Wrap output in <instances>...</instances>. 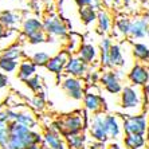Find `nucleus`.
I'll return each instance as SVG.
<instances>
[{
  "label": "nucleus",
  "instance_id": "obj_21",
  "mask_svg": "<svg viewBox=\"0 0 149 149\" xmlns=\"http://www.w3.org/2000/svg\"><path fill=\"white\" fill-rule=\"evenodd\" d=\"M36 69H38V66L32 61L23 59L20 65H19V67H17V78L23 81V82H26V81H28L30 78H32L35 75Z\"/></svg>",
  "mask_w": 149,
  "mask_h": 149
},
{
  "label": "nucleus",
  "instance_id": "obj_34",
  "mask_svg": "<svg viewBox=\"0 0 149 149\" xmlns=\"http://www.w3.org/2000/svg\"><path fill=\"white\" fill-rule=\"evenodd\" d=\"M31 105L34 106L35 109L38 111H42L43 109L46 108V102H45V97L42 95V93L40 94H36L34 98H32V101H31Z\"/></svg>",
  "mask_w": 149,
  "mask_h": 149
},
{
  "label": "nucleus",
  "instance_id": "obj_8",
  "mask_svg": "<svg viewBox=\"0 0 149 149\" xmlns=\"http://www.w3.org/2000/svg\"><path fill=\"white\" fill-rule=\"evenodd\" d=\"M62 89L63 91L74 101H83L85 97V86H83L82 81L79 78H74V77H66L62 81Z\"/></svg>",
  "mask_w": 149,
  "mask_h": 149
},
{
  "label": "nucleus",
  "instance_id": "obj_20",
  "mask_svg": "<svg viewBox=\"0 0 149 149\" xmlns=\"http://www.w3.org/2000/svg\"><path fill=\"white\" fill-rule=\"evenodd\" d=\"M132 55L139 63L149 65V46L142 42H134L132 45Z\"/></svg>",
  "mask_w": 149,
  "mask_h": 149
},
{
  "label": "nucleus",
  "instance_id": "obj_3",
  "mask_svg": "<svg viewBox=\"0 0 149 149\" xmlns=\"http://www.w3.org/2000/svg\"><path fill=\"white\" fill-rule=\"evenodd\" d=\"M85 126H86L85 118H83L78 111H77V113L65 114L63 117L56 120V121L51 125V128H54L56 132L61 133L65 139L70 137V136H75V134L82 133Z\"/></svg>",
  "mask_w": 149,
  "mask_h": 149
},
{
  "label": "nucleus",
  "instance_id": "obj_14",
  "mask_svg": "<svg viewBox=\"0 0 149 149\" xmlns=\"http://www.w3.org/2000/svg\"><path fill=\"white\" fill-rule=\"evenodd\" d=\"M43 142L51 149H69L66 139L51 126L43 133Z\"/></svg>",
  "mask_w": 149,
  "mask_h": 149
},
{
  "label": "nucleus",
  "instance_id": "obj_19",
  "mask_svg": "<svg viewBox=\"0 0 149 149\" xmlns=\"http://www.w3.org/2000/svg\"><path fill=\"white\" fill-rule=\"evenodd\" d=\"M77 52H78V56L81 59H83L87 65L94 63L97 61L98 55H100V50H97V47L91 45V43H82Z\"/></svg>",
  "mask_w": 149,
  "mask_h": 149
},
{
  "label": "nucleus",
  "instance_id": "obj_23",
  "mask_svg": "<svg viewBox=\"0 0 149 149\" xmlns=\"http://www.w3.org/2000/svg\"><path fill=\"white\" fill-rule=\"evenodd\" d=\"M111 26H113V20L111 16L109 15L108 11L100 10L98 11V17H97V32L101 35H106L110 32Z\"/></svg>",
  "mask_w": 149,
  "mask_h": 149
},
{
  "label": "nucleus",
  "instance_id": "obj_33",
  "mask_svg": "<svg viewBox=\"0 0 149 149\" xmlns=\"http://www.w3.org/2000/svg\"><path fill=\"white\" fill-rule=\"evenodd\" d=\"M26 86L32 91V93H39L40 94L42 90V79L39 78L38 75H34L32 78H30L28 81H26Z\"/></svg>",
  "mask_w": 149,
  "mask_h": 149
},
{
  "label": "nucleus",
  "instance_id": "obj_37",
  "mask_svg": "<svg viewBox=\"0 0 149 149\" xmlns=\"http://www.w3.org/2000/svg\"><path fill=\"white\" fill-rule=\"evenodd\" d=\"M11 32H12V30H8L7 27H4V26L0 23V40H1V39L8 38Z\"/></svg>",
  "mask_w": 149,
  "mask_h": 149
},
{
  "label": "nucleus",
  "instance_id": "obj_10",
  "mask_svg": "<svg viewBox=\"0 0 149 149\" xmlns=\"http://www.w3.org/2000/svg\"><path fill=\"white\" fill-rule=\"evenodd\" d=\"M10 122H17L20 125H24L30 129L38 128V120L35 116L28 110H15V109H7L6 110Z\"/></svg>",
  "mask_w": 149,
  "mask_h": 149
},
{
  "label": "nucleus",
  "instance_id": "obj_32",
  "mask_svg": "<svg viewBox=\"0 0 149 149\" xmlns=\"http://www.w3.org/2000/svg\"><path fill=\"white\" fill-rule=\"evenodd\" d=\"M50 54L49 52H46V51H36L34 54V55L31 56V61L36 65V66H39V67H42V66H47V63H49V61H50Z\"/></svg>",
  "mask_w": 149,
  "mask_h": 149
},
{
  "label": "nucleus",
  "instance_id": "obj_30",
  "mask_svg": "<svg viewBox=\"0 0 149 149\" xmlns=\"http://www.w3.org/2000/svg\"><path fill=\"white\" fill-rule=\"evenodd\" d=\"M86 134L83 133H79V134H75V136H70L66 139L67 142V146L69 149H83L85 148V144H86Z\"/></svg>",
  "mask_w": 149,
  "mask_h": 149
},
{
  "label": "nucleus",
  "instance_id": "obj_4",
  "mask_svg": "<svg viewBox=\"0 0 149 149\" xmlns=\"http://www.w3.org/2000/svg\"><path fill=\"white\" fill-rule=\"evenodd\" d=\"M120 118L122 121V130H124L125 136H130V134L146 136L148 125H149L148 113L125 114V116H120Z\"/></svg>",
  "mask_w": 149,
  "mask_h": 149
},
{
  "label": "nucleus",
  "instance_id": "obj_39",
  "mask_svg": "<svg viewBox=\"0 0 149 149\" xmlns=\"http://www.w3.org/2000/svg\"><path fill=\"white\" fill-rule=\"evenodd\" d=\"M75 4L78 6L79 8H85V7H89L93 4V0H74Z\"/></svg>",
  "mask_w": 149,
  "mask_h": 149
},
{
  "label": "nucleus",
  "instance_id": "obj_6",
  "mask_svg": "<svg viewBox=\"0 0 149 149\" xmlns=\"http://www.w3.org/2000/svg\"><path fill=\"white\" fill-rule=\"evenodd\" d=\"M129 83L137 87H145L149 85V67L142 63H134L126 74Z\"/></svg>",
  "mask_w": 149,
  "mask_h": 149
},
{
  "label": "nucleus",
  "instance_id": "obj_45",
  "mask_svg": "<svg viewBox=\"0 0 149 149\" xmlns=\"http://www.w3.org/2000/svg\"><path fill=\"white\" fill-rule=\"evenodd\" d=\"M16 1H23V0H16Z\"/></svg>",
  "mask_w": 149,
  "mask_h": 149
},
{
  "label": "nucleus",
  "instance_id": "obj_24",
  "mask_svg": "<svg viewBox=\"0 0 149 149\" xmlns=\"http://www.w3.org/2000/svg\"><path fill=\"white\" fill-rule=\"evenodd\" d=\"M111 39L109 36H104L100 43V63L104 69H110V62H109V55H110L111 49Z\"/></svg>",
  "mask_w": 149,
  "mask_h": 149
},
{
  "label": "nucleus",
  "instance_id": "obj_18",
  "mask_svg": "<svg viewBox=\"0 0 149 149\" xmlns=\"http://www.w3.org/2000/svg\"><path fill=\"white\" fill-rule=\"evenodd\" d=\"M109 62H110V69H114V70L122 69V67L126 65V61H125L121 45H118V43H113V45H111Z\"/></svg>",
  "mask_w": 149,
  "mask_h": 149
},
{
  "label": "nucleus",
  "instance_id": "obj_43",
  "mask_svg": "<svg viewBox=\"0 0 149 149\" xmlns=\"http://www.w3.org/2000/svg\"><path fill=\"white\" fill-rule=\"evenodd\" d=\"M146 140H148V145H149V125H148V132H146Z\"/></svg>",
  "mask_w": 149,
  "mask_h": 149
},
{
  "label": "nucleus",
  "instance_id": "obj_9",
  "mask_svg": "<svg viewBox=\"0 0 149 149\" xmlns=\"http://www.w3.org/2000/svg\"><path fill=\"white\" fill-rule=\"evenodd\" d=\"M43 27H45V32L49 36H56V38H66L69 35V30L65 26L61 19L55 15H49L43 20Z\"/></svg>",
  "mask_w": 149,
  "mask_h": 149
},
{
  "label": "nucleus",
  "instance_id": "obj_5",
  "mask_svg": "<svg viewBox=\"0 0 149 149\" xmlns=\"http://www.w3.org/2000/svg\"><path fill=\"white\" fill-rule=\"evenodd\" d=\"M124 71L121 69L116 70H108L104 74H101V81L100 83L102 85L104 90L106 93L111 94V95H120L124 89L121 83V78L124 77Z\"/></svg>",
  "mask_w": 149,
  "mask_h": 149
},
{
  "label": "nucleus",
  "instance_id": "obj_42",
  "mask_svg": "<svg viewBox=\"0 0 149 149\" xmlns=\"http://www.w3.org/2000/svg\"><path fill=\"white\" fill-rule=\"evenodd\" d=\"M132 1H133V0H122V4H124V6H129Z\"/></svg>",
  "mask_w": 149,
  "mask_h": 149
},
{
  "label": "nucleus",
  "instance_id": "obj_40",
  "mask_svg": "<svg viewBox=\"0 0 149 149\" xmlns=\"http://www.w3.org/2000/svg\"><path fill=\"white\" fill-rule=\"evenodd\" d=\"M106 149H122V146L118 144V142H116V141H113V142H110L108 146H106Z\"/></svg>",
  "mask_w": 149,
  "mask_h": 149
},
{
  "label": "nucleus",
  "instance_id": "obj_41",
  "mask_svg": "<svg viewBox=\"0 0 149 149\" xmlns=\"http://www.w3.org/2000/svg\"><path fill=\"white\" fill-rule=\"evenodd\" d=\"M34 149H51V148H49V146L46 145L45 142H42V144H39V145H36Z\"/></svg>",
  "mask_w": 149,
  "mask_h": 149
},
{
  "label": "nucleus",
  "instance_id": "obj_27",
  "mask_svg": "<svg viewBox=\"0 0 149 149\" xmlns=\"http://www.w3.org/2000/svg\"><path fill=\"white\" fill-rule=\"evenodd\" d=\"M79 17L85 26H90L91 23L97 22L98 10H95L93 6H89V7H85V8H79Z\"/></svg>",
  "mask_w": 149,
  "mask_h": 149
},
{
  "label": "nucleus",
  "instance_id": "obj_38",
  "mask_svg": "<svg viewBox=\"0 0 149 149\" xmlns=\"http://www.w3.org/2000/svg\"><path fill=\"white\" fill-rule=\"evenodd\" d=\"M10 83V79H8V77L6 73H3V71H0V89H3V87H6Z\"/></svg>",
  "mask_w": 149,
  "mask_h": 149
},
{
  "label": "nucleus",
  "instance_id": "obj_25",
  "mask_svg": "<svg viewBox=\"0 0 149 149\" xmlns=\"http://www.w3.org/2000/svg\"><path fill=\"white\" fill-rule=\"evenodd\" d=\"M125 149H144L148 145V140L146 136H137V134H130L125 136L122 139Z\"/></svg>",
  "mask_w": 149,
  "mask_h": 149
},
{
  "label": "nucleus",
  "instance_id": "obj_22",
  "mask_svg": "<svg viewBox=\"0 0 149 149\" xmlns=\"http://www.w3.org/2000/svg\"><path fill=\"white\" fill-rule=\"evenodd\" d=\"M10 139V120L6 110H0V148L8 149Z\"/></svg>",
  "mask_w": 149,
  "mask_h": 149
},
{
  "label": "nucleus",
  "instance_id": "obj_44",
  "mask_svg": "<svg viewBox=\"0 0 149 149\" xmlns=\"http://www.w3.org/2000/svg\"><path fill=\"white\" fill-rule=\"evenodd\" d=\"M104 1H106V3H110V1H114V0H104Z\"/></svg>",
  "mask_w": 149,
  "mask_h": 149
},
{
  "label": "nucleus",
  "instance_id": "obj_35",
  "mask_svg": "<svg viewBox=\"0 0 149 149\" xmlns=\"http://www.w3.org/2000/svg\"><path fill=\"white\" fill-rule=\"evenodd\" d=\"M47 39H49V35L46 34L45 31H42V32H39V34L34 35L32 38L28 39V43H31V45H40V43L47 42Z\"/></svg>",
  "mask_w": 149,
  "mask_h": 149
},
{
  "label": "nucleus",
  "instance_id": "obj_13",
  "mask_svg": "<svg viewBox=\"0 0 149 149\" xmlns=\"http://www.w3.org/2000/svg\"><path fill=\"white\" fill-rule=\"evenodd\" d=\"M104 105H105V101H104V98L101 97V94L98 91L87 90L85 93L83 106H85V110L86 111H90V113L97 114V113H100L104 109Z\"/></svg>",
  "mask_w": 149,
  "mask_h": 149
},
{
  "label": "nucleus",
  "instance_id": "obj_1",
  "mask_svg": "<svg viewBox=\"0 0 149 149\" xmlns=\"http://www.w3.org/2000/svg\"><path fill=\"white\" fill-rule=\"evenodd\" d=\"M43 142V136L17 122H10L8 149H34Z\"/></svg>",
  "mask_w": 149,
  "mask_h": 149
},
{
  "label": "nucleus",
  "instance_id": "obj_29",
  "mask_svg": "<svg viewBox=\"0 0 149 149\" xmlns=\"http://www.w3.org/2000/svg\"><path fill=\"white\" fill-rule=\"evenodd\" d=\"M1 55L6 56V58L14 59V61H17V62H19V61H22V58L24 56V51H23V49H22L19 45H11L4 50Z\"/></svg>",
  "mask_w": 149,
  "mask_h": 149
},
{
  "label": "nucleus",
  "instance_id": "obj_11",
  "mask_svg": "<svg viewBox=\"0 0 149 149\" xmlns=\"http://www.w3.org/2000/svg\"><path fill=\"white\" fill-rule=\"evenodd\" d=\"M129 36L132 39H145L149 36V15L136 16L132 19L130 23V34Z\"/></svg>",
  "mask_w": 149,
  "mask_h": 149
},
{
  "label": "nucleus",
  "instance_id": "obj_36",
  "mask_svg": "<svg viewBox=\"0 0 149 149\" xmlns=\"http://www.w3.org/2000/svg\"><path fill=\"white\" fill-rule=\"evenodd\" d=\"M85 81H86L89 85H95V83H98L101 81V74L98 73V71H89V73L86 74V77H85Z\"/></svg>",
  "mask_w": 149,
  "mask_h": 149
},
{
  "label": "nucleus",
  "instance_id": "obj_2",
  "mask_svg": "<svg viewBox=\"0 0 149 149\" xmlns=\"http://www.w3.org/2000/svg\"><path fill=\"white\" fill-rule=\"evenodd\" d=\"M120 108L126 111V114L146 113L144 108V93L141 89L133 85L124 86L120 94Z\"/></svg>",
  "mask_w": 149,
  "mask_h": 149
},
{
  "label": "nucleus",
  "instance_id": "obj_28",
  "mask_svg": "<svg viewBox=\"0 0 149 149\" xmlns=\"http://www.w3.org/2000/svg\"><path fill=\"white\" fill-rule=\"evenodd\" d=\"M19 20H20L19 15L12 12V11H3V12L0 14V23H1L4 27L11 28V30L19 23Z\"/></svg>",
  "mask_w": 149,
  "mask_h": 149
},
{
  "label": "nucleus",
  "instance_id": "obj_16",
  "mask_svg": "<svg viewBox=\"0 0 149 149\" xmlns=\"http://www.w3.org/2000/svg\"><path fill=\"white\" fill-rule=\"evenodd\" d=\"M105 125L109 134V140H117L124 133L122 130V121L118 114H105Z\"/></svg>",
  "mask_w": 149,
  "mask_h": 149
},
{
  "label": "nucleus",
  "instance_id": "obj_17",
  "mask_svg": "<svg viewBox=\"0 0 149 149\" xmlns=\"http://www.w3.org/2000/svg\"><path fill=\"white\" fill-rule=\"evenodd\" d=\"M42 31H45L43 22L36 19V17H27V19H24L23 24H22V32L27 39L32 38L34 35L39 34Z\"/></svg>",
  "mask_w": 149,
  "mask_h": 149
},
{
  "label": "nucleus",
  "instance_id": "obj_31",
  "mask_svg": "<svg viewBox=\"0 0 149 149\" xmlns=\"http://www.w3.org/2000/svg\"><path fill=\"white\" fill-rule=\"evenodd\" d=\"M19 65H20V62H17V61L0 55V71H3V73H14L17 70Z\"/></svg>",
  "mask_w": 149,
  "mask_h": 149
},
{
  "label": "nucleus",
  "instance_id": "obj_12",
  "mask_svg": "<svg viewBox=\"0 0 149 149\" xmlns=\"http://www.w3.org/2000/svg\"><path fill=\"white\" fill-rule=\"evenodd\" d=\"M65 73L67 74V77H74V78H85L86 74L89 73V65H87L83 59H81L79 56H70L69 62L66 65Z\"/></svg>",
  "mask_w": 149,
  "mask_h": 149
},
{
  "label": "nucleus",
  "instance_id": "obj_15",
  "mask_svg": "<svg viewBox=\"0 0 149 149\" xmlns=\"http://www.w3.org/2000/svg\"><path fill=\"white\" fill-rule=\"evenodd\" d=\"M69 52L67 51H61L55 55H52L50 58L49 63H47V66L46 69L49 70L50 73L55 74L56 77H59L62 73H65V69H66V65L69 62Z\"/></svg>",
  "mask_w": 149,
  "mask_h": 149
},
{
  "label": "nucleus",
  "instance_id": "obj_26",
  "mask_svg": "<svg viewBox=\"0 0 149 149\" xmlns=\"http://www.w3.org/2000/svg\"><path fill=\"white\" fill-rule=\"evenodd\" d=\"M130 23H132V19L126 16V15L117 16L114 20V31L120 36H129V34H130Z\"/></svg>",
  "mask_w": 149,
  "mask_h": 149
},
{
  "label": "nucleus",
  "instance_id": "obj_7",
  "mask_svg": "<svg viewBox=\"0 0 149 149\" xmlns=\"http://www.w3.org/2000/svg\"><path fill=\"white\" fill-rule=\"evenodd\" d=\"M89 133L93 137L94 141L106 142L109 140V134L105 125V116L102 113H97L91 117L90 126H89Z\"/></svg>",
  "mask_w": 149,
  "mask_h": 149
}]
</instances>
